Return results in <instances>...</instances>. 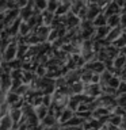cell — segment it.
Returning a JSON list of instances; mask_svg holds the SVG:
<instances>
[{
	"instance_id": "6da1fadb",
	"label": "cell",
	"mask_w": 126,
	"mask_h": 130,
	"mask_svg": "<svg viewBox=\"0 0 126 130\" xmlns=\"http://www.w3.org/2000/svg\"><path fill=\"white\" fill-rule=\"evenodd\" d=\"M72 117H73V111H71V110H68V108H64L62 112H61V115H60V123H62V125L67 123Z\"/></svg>"
},
{
	"instance_id": "7a4b0ae2",
	"label": "cell",
	"mask_w": 126,
	"mask_h": 130,
	"mask_svg": "<svg viewBox=\"0 0 126 130\" xmlns=\"http://www.w3.org/2000/svg\"><path fill=\"white\" fill-rule=\"evenodd\" d=\"M106 20H107V18H106L103 14H99L95 19H93L92 24L95 27H103V26H106Z\"/></svg>"
},
{
	"instance_id": "3957f363",
	"label": "cell",
	"mask_w": 126,
	"mask_h": 130,
	"mask_svg": "<svg viewBox=\"0 0 126 130\" xmlns=\"http://www.w3.org/2000/svg\"><path fill=\"white\" fill-rule=\"evenodd\" d=\"M0 62H2V54H0Z\"/></svg>"
}]
</instances>
